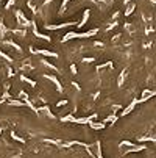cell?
Returning a JSON list of instances; mask_svg holds the SVG:
<instances>
[{"mask_svg":"<svg viewBox=\"0 0 156 158\" xmlns=\"http://www.w3.org/2000/svg\"><path fill=\"white\" fill-rule=\"evenodd\" d=\"M92 127H94V128H103L102 124H92Z\"/></svg>","mask_w":156,"mask_h":158,"instance_id":"6da1fadb","label":"cell"}]
</instances>
